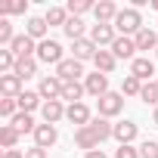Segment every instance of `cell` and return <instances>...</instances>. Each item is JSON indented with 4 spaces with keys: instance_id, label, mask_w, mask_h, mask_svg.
<instances>
[{
    "instance_id": "cell-1",
    "label": "cell",
    "mask_w": 158,
    "mask_h": 158,
    "mask_svg": "<svg viewBox=\"0 0 158 158\" xmlns=\"http://www.w3.org/2000/svg\"><path fill=\"white\" fill-rule=\"evenodd\" d=\"M115 28L121 31V37H136L139 31H143V16H139V10L136 6H127V10H121L118 13V19H115Z\"/></svg>"
},
{
    "instance_id": "cell-29",
    "label": "cell",
    "mask_w": 158,
    "mask_h": 158,
    "mask_svg": "<svg viewBox=\"0 0 158 158\" xmlns=\"http://www.w3.org/2000/svg\"><path fill=\"white\" fill-rule=\"evenodd\" d=\"M121 93H124V96H139V93H143V81L133 77V74H127L124 81H121Z\"/></svg>"
},
{
    "instance_id": "cell-27",
    "label": "cell",
    "mask_w": 158,
    "mask_h": 158,
    "mask_svg": "<svg viewBox=\"0 0 158 158\" xmlns=\"http://www.w3.org/2000/svg\"><path fill=\"white\" fill-rule=\"evenodd\" d=\"M34 71H37V59L31 56V59H19V62H16V71H13V74L25 81V77H31Z\"/></svg>"
},
{
    "instance_id": "cell-36",
    "label": "cell",
    "mask_w": 158,
    "mask_h": 158,
    "mask_svg": "<svg viewBox=\"0 0 158 158\" xmlns=\"http://www.w3.org/2000/svg\"><path fill=\"white\" fill-rule=\"evenodd\" d=\"M139 158H158V143L155 139H146L139 146Z\"/></svg>"
},
{
    "instance_id": "cell-8",
    "label": "cell",
    "mask_w": 158,
    "mask_h": 158,
    "mask_svg": "<svg viewBox=\"0 0 158 158\" xmlns=\"http://www.w3.org/2000/svg\"><path fill=\"white\" fill-rule=\"evenodd\" d=\"M90 40H93L96 47H112V44H115V25L96 22V25L90 28Z\"/></svg>"
},
{
    "instance_id": "cell-18",
    "label": "cell",
    "mask_w": 158,
    "mask_h": 158,
    "mask_svg": "<svg viewBox=\"0 0 158 158\" xmlns=\"http://www.w3.org/2000/svg\"><path fill=\"white\" fill-rule=\"evenodd\" d=\"M136 133H139V130H136L133 121H121V124H115V139H118L121 146H130V143L136 139Z\"/></svg>"
},
{
    "instance_id": "cell-26",
    "label": "cell",
    "mask_w": 158,
    "mask_h": 158,
    "mask_svg": "<svg viewBox=\"0 0 158 158\" xmlns=\"http://www.w3.org/2000/svg\"><path fill=\"white\" fill-rule=\"evenodd\" d=\"M37 106H40V93H34V90H22V96H19V109L31 115Z\"/></svg>"
},
{
    "instance_id": "cell-14",
    "label": "cell",
    "mask_w": 158,
    "mask_h": 158,
    "mask_svg": "<svg viewBox=\"0 0 158 158\" xmlns=\"http://www.w3.org/2000/svg\"><path fill=\"white\" fill-rule=\"evenodd\" d=\"M65 118H68L71 124H77V127H87V124L93 121V118H90V109H87L84 102H74V106H68Z\"/></svg>"
},
{
    "instance_id": "cell-23",
    "label": "cell",
    "mask_w": 158,
    "mask_h": 158,
    "mask_svg": "<svg viewBox=\"0 0 158 158\" xmlns=\"http://www.w3.org/2000/svg\"><path fill=\"white\" fill-rule=\"evenodd\" d=\"M47 28H50V25H47L44 19H37V16H34V19H28L25 34H28V37H34V40H47Z\"/></svg>"
},
{
    "instance_id": "cell-39",
    "label": "cell",
    "mask_w": 158,
    "mask_h": 158,
    "mask_svg": "<svg viewBox=\"0 0 158 158\" xmlns=\"http://www.w3.org/2000/svg\"><path fill=\"white\" fill-rule=\"evenodd\" d=\"M0 158H25V152H19V149H3Z\"/></svg>"
},
{
    "instance_id": "cell-28",
    "label": "cell",
    "mask_w": 158,
    "mask_h": 158,
    "mask_svg": "<svg viewBox=\"0 0 158 158\" xmlns=\"http://www.w3.org/2000/svg\"><path fill=\"white\" fill-rule=\"evenodd\" d=\"M16 143H19V130L10 127V124H3V127H0V146H3V149H16Z\"/></svg>"
},
{
    "instance_id": "cell-6",
    "label": "cell",
    "mask_w": 158,
    "mask_h": 158,
    "mask_svg": "<svg viewBox=\"0 0 158 158\" xmlns=\"http://www.w3.org/2000/svg\"><path fill=\"white\" fill-rule=\"evenodd\" d=\"M10 50H13L19 59H31V56H37V44H34V37H28V34H16V40L10 44Z\"/></svg>"
},
{
    "instance_id": "cell-19",
    "label": "cell",
    "mask_w": 158,
    "mask_h": 158,
    "mask_svg": "<svg viewBox=\"0 0 158 158\" xmlns=\"http://www.w3.org/2000/svg\"><path fill=\"white\" fill-rule=\"evenodd\" d=\"M115 53L112 50H99L96 56H93V65H96V71H102V74H112L115 71Z\"/></svg>"
},
{
    "instance_id": "cell-12",
    "label": "cell",
    "mask_w": 158,
    "mask_h": 158,
    "mask_svg": "<svg viewBox=\"0 0 158 158\" xmlns=\"http://www.w3.org/2000/svg\"><path fill=\"white\" fill-rule=\"evenodd\" d=\"M118 6L112 3V0H99V3L93 6V16H96V22H102V25H109V22H115L118 19Z\"/></svg>"
},
{
    "instance_id": "cell-44",
    "label": "cell",
    "mask_w": 158,
    "mask_h": 158,
    "mask_svg": "<svg viewBox=\"0 0 158 158\" xmlns=\"http://www.w3.org/2000/svg\"><path fill=\"white\" fill-rule=\"evenodd\" d=\"M155 53H158V50H155Z\"/></svg>"
},
{
    "instance_id": "cell-30",
    "label": "cell",
    "mask_w": 158,
    "mask_h": 158,
    "mask_svg": "<svg viewBox=\"0 0 158 158\" xmlns=\"http://www.w3.org/2000/svg\"><path fill=\"white\" fill-rule=\"evenodd\" d=\"M139 99H143L146 106H155V109H158V81H149V84H143V93H139Z\"/></svg>"
},
{
    "instance_id": "cell-34",
    "label": "cell",
    "mask_w": 158,
    "mask_h": 158,
    "mask_svg": "<svg viewBox=\"0 0 158 158\" xmlns=\"http://www.w3.org/2000/svg\"><path fill=\"white\" fill-rule=\"evenodd\" d=\"M96 3H90V0H68V16H77V19H81V13H87V10H93Z\"/></svg>"
},
{
    "instance_id": "cell-35",
    "label": "cell",
    "mask_w": 158,
    "mask_h": 158,
    "mask_svg": "<svg viewBox=\"0 0 158 158\" xmlns=\"http://www.w3.org/2000/svg\"><path fill=\"white\" fill-rule=\"evenodd\" d=\"M16 109H19V99H0V115H3V118H10V121H13V118L19 115Z\"/></svg>"
},
{
    "instance_id": "cell-11",
    "label": "cell",
    "mask_w": 158,
    "mask_h": 158,
    "mask_svg": "<svg viewBox=\"0 0 158 158\" xmlns=\"http://www.w3.org/2000/svg\"><path fill=\"white\" fill-rule=\"evenodd\" d=\"M130 74L149 84V81H152V74H155V62H152L149 56H139V59H133V65H130Z\"/></svg>"
},
{
    "instance_id": "cell-32",
    "label": "cell",
    "mask_w": 158,
    "mask_h": 158,
    "mask_svg": "<svg viewBox=\"0 0 158 158\" xmlns=\"http://www.w3.org/2000/svg\"><path fill=\"white\" fill-rule=\"evenodd\" d=\"M16 62H19V56L13 50H0V71H3V74H13L16 71Z\"/></svg>"
},
{
    "instance_id": "cell-43",
    "label": "cell",
    "mask_w": 158,
    "mask_h": 158,
    "mask_svg": "<svg viewBox=\"0 0 158 158\" xmlns=\"http://www.w3.org/2000/svg\"><path fill=\"white\" fill-rule=\"evenodd\" d=\"M155 81H158V77H155Z\"/></svg>"
},
{
    "instance_id": "cell-4",
    "label": "cell",
    "mask_w": 158,
    "mask_h": 158,
    "mask_svg": "<svg viewBox=\"0 0 158 158\" xmlns=\"http://www.w3.org/2000/svg\"><path fill=\"white\" fill-rule=\"evenodd\" d=\"M84 74V62H77L74 56L71 59H62L59 65H56V77L65 84V81H77V77Z\"/></svg>"
},
{
    "instance_id": "cell-5",
    "label": "cell",
    "mask_w": 158,
    "mask_h": 158,
    "mask_svg": "<svg viewBox=\"0 0 158 158\" xmlns=\"http://www.w3.org/2000/svg\"><path fill=\"white\" fill-rule=\"evenodd\" d=\"M84 87H87V93L90 96H106L109 93V74H102V71H93V74H87L84 77Z\"/></svg>"
},
{
    "instance_id": "cell-40",
    "label": "cell",
    "mask_w": 158,
    "mask_h": 158,
    "mask_svg": "<svg viewBox=\"0 0 158 158\" xmlns=\"http://www.w3.org/2000/svg\"><path fill=\"white\" fill-rule=\"evenodd\" d=\"M84 158H106L102 149H93V152H84Z\"/></svg>"
},
{
    "instance_id": "cell-24",
    "label": "cell",
    "mask_w": 158,
    "mask_h": 158,
    "mask_svg": "<svg viewBox=\"0 0 158 158\" xmlns=\"http://www.w3.org/2000/svg\"><path fill=\"white\" fill-rule=\"evenodd\" d=\"M133 40H136V50H158V34L152 28H143Z\"/></svg>"
},
{
    "instance_id": "cell-10",
    "label": "cell",
    "mask_w": 158,
    "mask_h": 158,
    "mask_svg": "<svg viewBox=\"0 0 158 158\" xmlns=\"http://www.w3.org/2000/svg\"><path fill=\"white\" fill-rule=\"evenodd\" d=\"M71 53H74L77 62H84V59H93V56L99 53V47H96L90 37H81V40H71Z\"/></svg>"
},
{
    "instance_id": "cell-20",
    "label": "cell",
    "mask_w": 158,
    "mask_h": 158,
    "mask_svg": "<svg viewBox=\"0 0 158 158\" xmlns=\"http://www.w3.org/2000/svg\"><path fill=\"white\" fill-rule=\"evenodd\" d=\"M87 127L96 133V139H99V143H102V139H109V136H115V124H109V118H102V115H99V118H93Z\"/></svg>"
},
{
    "instance_id": "cell-3",
    "label": "cell",
    "mask_w": 158,
    "mask_h": 158,
    "mask_svg": "<svg viewBox=\"0 0 158 158\" xmlns=\"http://www.w3.org/2000/svg\"><path fill=\"white\" fill-rule=\"evenodd\" d=\"M96 109H99L102 118L121 115V109H124V93H106V96H99V99H96Z\"/></svg>"
},
{
    "instance_id": "cell-16",
    "label": "cell",
    "mask_w": 158,
    "mask_h": 158,
    "mask_svg": "<svg viewBox=\"0 0 158 158\" xmlns=\"http://www.w3.org/2000/svg\"><path fill=\"white\" fill-rule=\"evenodd\" d=\"M112 53H115V59H133V53H136V40H133V37H115Z\"/></svg>"
},
{
    "instance_id": "cell-17",
    "label": "cell",
    "mask_w": 158,
    "mask_h": 158,
    "mask_svg": "<svg viewBox=\"0 0 158 158\" xmlns=\"http://www.w3.org/2000/svg\"><path fill=\"white\" fill-rule=\"evenodd\" d=\"M65 106H62V99H50V102H44V124H56L59 118H65Z\"/></svg>"
},
{
    "instance_id": "cell-21",
    "label": "cell",
    "mask_w": 158,
    "mask_h": 158,
    "mask_svg": "<svg viewBox=\"0 0 158 158\" xmlns=\"http://www.w3.org/2000/svg\"><path fill=\"white\" fill-rule=\"evenodd\" d=\"M84 93H87V87H84L81 81H65V84H62V99H68L71 106H74V102H81Z\"/></svg>"
},
{
    "instance_id": "cell-13",
    "label": "cell",
    "mask_w": 158,
    "mask_h": 158,
    "mask_svg": "<svg viewBox=\"0 0 158 158\" xmlns=\"http://www.w3.org/2000/svg\"><path fill=\"white\" fill-rule=\"evenodd\" d=\"M56 139H59V133H56V127H53V124H37V130H34V146L50 149Z\"/></svg>"
},
{
    "instance_id": "cell-25",
    "label": "cell",
    "mask_w": 158,
    "mask_h": 158,
    "mask_svg": "<svg viewBox=\"0 0 158 158\" xmlns=\"http://www.w3.org/2000/svg\"><path fill=\"white\" fill-rule=\"evenodd\" d=\"M71 16H68V10H62V6H50L47 10V16H44V22L47 25H62L65 28V22H68Z\"/></svg>"
},
{
    "instance_id": "cell-31",
    "label": "cell",
    "mask_w": 158,
    "mask_h": 158,
    "mask_svg": "<svg viewBox=\"0 0 158 158\" xmlns=\"http://www.w3.org/2000/svg\"><path fill=\"white\" fill-rule=\"evenodd\" d=\"M62 31H65L71 40H81V37H84V22L77 19V16H71V19L65 22V28H62Z\"/></svg>"
},
{
    "instance_id": "cell-41",
    "label": "cell",
    "mask_w": 158,
    "mask_h": 158,
    "mask_svg": "<svg viewBox=\"0 0 158 158\" xmlns=\"http://www.w3.org/2000/svg\"><path fill=\"white\" fill-rule=\"evenodd\" d=\"M152 10H155V13H158V0H152Z\"/></svg>"
},
{
    "instance_id": "cell-33",
    "label": "cell",
    "mask_w": 158,
    "mask_h": 158,
    "mask_svg": "<svg viewBox=\"0 0 158 158\" xmlns=\"http://www.w3.org/2000/svg\"><path fill=\"white\" fill-rule=\"evenodd\" d=\"M25 10H28L25 0H6V3H0V13H3V16H19Z\"/></svg>"
},
{
    "instance_id": "cell-9",
    "label": "cell",
    "mask_w": 158,
    "mask_h": 158,
    "mask_svg": "<svg viewBox=\"0 0 158 158\" xmlns=\"http://www.w3.org/2000/svg\"><path fill=\"white\" fill-rule=\"evenodd\" d=\"M0 93H3V99H19L22 96V77L0 74Z\"/></svg>"
},
{
    "instance_id": "cell-2",
    "label": "cell",
    "mask_w": 158,
    "mask_h": 158,
    "mask_svg": "<svg viewBox=\"0 0 158 158\" xmlns=\"http://www.w3.org/2000/svg\"><path fill=\"white\" fill-rule=\"evenodd\" d=\"M37 59L47 62V65H59V62L65 59V56H62V44H59V40H50V37L40 40V44H37Z\"/></svg>"
},
{
    "instance_id": "cell-37",
    "label": "cell",
    "mask_w": 158,
    "mask_h": 158,
    "mask_svg": "<svg viewBox=\"0 0 158 158\" xmlns=\"http://www.w3.org/2000/svg\"><path fill=\"white\" fill-rule=\"evenodd\" d=\"M115 158H139V149H133V146H118V149H115Z\"/></svg>"
},
{
    "instance_id": "cell-15",
    "label": "cell",
    "mask_w": 158,
    "mask_h": 158,
    "mask_svg": "<svg viewBox=\"0 0 158 158\" xmlns=\"http://www.w3.org/2000/svg\"><path fill=\"white\" fill-rule=\"evenodd\" d=\"M74 143H77V149H84V152L99 149V139H96V133H93L90 127H77V130H74Z\"/></svg>"
},
{
    "instance_id": "cell-38",
    "label": "cell",
    "mask_w": 158,
    "mask_h": 158,
    "mask_svg": "<svg viewBox=\"0 0 158 158\" xmlns=\"http://www.w3.org/2000/svg\"><path fill=\"white\" fill-rule=\"evenodd\" d=\"M25 158H47V149L34 146V149H25Z\"/></svg>"
},
{
    "instance_id": "cell-7",
    "label": "cell",
    "mask_w": 158,
    "mask_h": 158,
    "mask_svg": "<svg viewBox=\"0 0 158 158\" xmlns=\"http://www.w3.org/2000/svg\"><path fill=\"white\" fill-rule=\"evenodd\" d=\"M37 93H40V99H62V81L56 74H47L44 81H40V87H37Z\"/></svg>"
},
{
    "instance_id": "cell-22",
    "label": "cell",
    "mask_w": 158,
    "mask_h": 158,
    "mask_svg": "<svg viewBox=\"0 0 158 158\" xmlns=\"http://www.w3.org/2000/svg\"><path fill=\"white\" fill-rule=\"evenodd\" d=\"M10 127H16V130H19V136H22V133H34V130H37V124H34V118H31L28 112H19V115L10 121Z\"/></svg>"
},
{
    "instance_id": "cell-42",
    "label": "cell",
    "mask_w": 158,
    "mask_h": 158,
    "mask_svg": "<svg viewBox=\"0 0 158 158\" xmlns=\"http://www.w3.org/2000/svg\"><path fill=\"white\" fill-rule=\"evenodd\" d=\"M155 127H158V109H155Z\"/></svg>"
}]
</instances>
